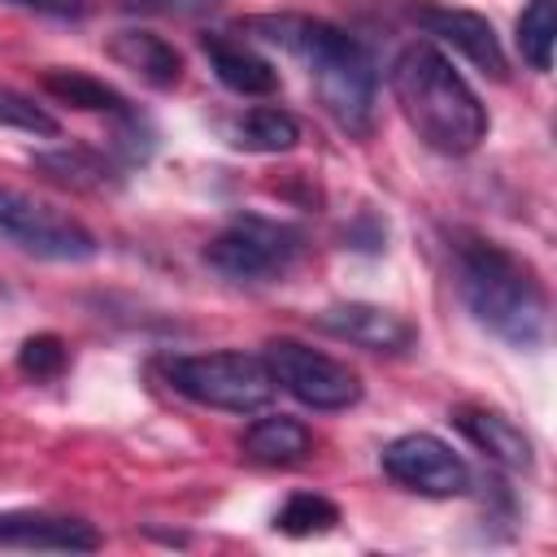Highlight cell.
Instances as JSON below:
<instances>
[{
  "label": "cell",
  "instance_id": "603a6c76",
  "mask_svg": "<svg viewBox=\"0 0 557 557\" xmlns=\"http://www.w3.org/2000/svg\"><path fill=\"white\" fill-rule=\"evenodd\" d=\"M4 4L30 9V13H44V17H83L87 13V0H4Z\"/></svg>",
  "mask_w": 557,
  "mask_h": 557
},
{
  "label": "cell",
  "instance_id": "5b68a950",
  "mask_svg": "<svg viewBox=\"0 0 557 557\" xmlns=\"http://www.w3.org/2000/svg\"><path fill=\"white\" fill-rule=\"evenodd\" d=\"M0 235L39 261H91L100 252L96 235L78 218L13 187H0Z\"/></svg>",
  "mask_w": 557,
  "mask_h": 557
},
{
  "label": "cell",
  "instance_id": "9a60e30c",
  "mask_svg": "<svg viewBox=\"0 0 557 557\" xmlns=\"http://www.w3.org/2000/svg\"><path fill=\"white\" fill-rule=\"evenodd\" d=\"M309 444H313L309 426L296 422V418H287V413L257 418V422L244 431V440H239L244 457H248V461H261V466H296V461L309 453Z\"/></svg>",
  "mask_w": 557,
  "mask_h": 557
},
{
  "label": "cell",
  "instance_id": "7c38bea8",
  "mask_svg": "<svg viewBox=\"0 0 557 557\" xmlns=\"http://www.w3.org/2000/svg\"><path fill=\"white\" fill-rule=\"evenodd\" d=\"M104 52L122 70H131L139 83H148L157 91H170V87L183 83V57H178V48L170 39L152 35V30H117L104 44Z\"/></svg>",
  "mask_w": 557,
  "mask_h": 557
},
{
  "label": "cell",
  "instance_id": "e0dca14e",
  "mask_svg": "<svg viewBox=\"0 0 557 557\" xmlns=\"http://www.w3.org/2000/svg\"><path fill=\"white\" fill-rule=\"evenodd\" d=\"M226 135L244 152H292L300 144V122L287 109L261 104V109H248L244 117H235Z\"/></svg>",
  "mask_w": 557,
  "mask_h": 557
},
{
  "label": "cell",
  "instance_id": "6da1fadb",
  "mask_svg": "<svg viewBox=\"0 0 557 557\" xmlns=\"http://www.w3.org/2000/svg\"><path fill=\"white\" fill-rule=\"evenodd\" d=\"M244 30L265 44H278L309 70L318 104L335 117L339 131L348 135L370 131L379 78H374V61L352 35H344L322 17H300V13H261V17H248Z\"/></svg>",
  "mask_w": 557,
  "mask_h": 557
},
{
  "label": "cell",
  "instance_id": "ffe728a7",
  "mask_svg": "<svg viewBox=\"0 0 557 557\" xmlns=\"http://www.w3.org/2000/svg\"><path fill=\"white\" fill-rule=\"evenodd\" d=\"M35 165L52 178V183H61V187H100L104 178H109V165L104 161H96L91 152H78V148H61V152H44V157H35Z\"/></svg>",
  "mask_w": 557,
  "mask_h": 557
},
{
  "label": "cell",
  "instance_id": "7402d4cb",
  "mask_svg": "<svg viewBox=\"0 0 557 557\" xmlns=\"http://www.w3.org/2000/svg\"><path fill=\"white\" fill-rule=\"evenodd\" d=\"M0 126H13V131H26V135H61V122L52 113H44L30 96L13 91V87H0Z\"/></svg>",
  "mask_w": 557,
  "mask_h": 557
},
{
  "label": "cell",
  "instance_id": "9c48e42d",
  "mask_svg": "<svg viewBox=\"0 0 557 557\" xmlns=\"http://www.w3.org/2000/svg\"><path fill=\"white\" fill-rule=\"evenodd\" d=\"M413 22L435 35L440 44L457 48L470 65H479L483 74L492 78H505L509 74V61H505V48L492 30V22L483 13H470V9H448V4H413Z\"/></svg>",
  "mask_w": 557,
  "mask_h": 557
},
{
  "label": "cell",
  "instance_id": "4fadbf2b",
  "mask_svg": "<svg viewBox=\"0 0 557 557\" xmlns=\"http://www.w3.org/2000/svg\"><path fill=\"white\" fill-rule=\"evenodd\" d=\"M453 426L492 461L509 466V470H527L531 466V440L522 435L518 422H509L505 413L496 409H483V405H457L453 413Z\"/></svg>",
  "mask_w": 557,
  "mask_h": 557
},
{
  "label": "cell",
  "instance_id": "cb8c5ba5",
  "mask_svg": "<svg viewBox=\"0 0 557 557\" xmlns=\"http://www.w3.org/2000/svg\"><path fill=\"white\" fill-rule=\"evenodd\" d=\"M126 4H139V9H161V13H205V9H213L218 0H126Z\"/></svg>",
  "mask_w": 557,
  "mask_h": 557
},
{
  "label": "cell",
  "instance_id": "ba28073f",
  "mask_svg": "<svg viewBox=\"0 0 557 557\" xmlns=\"http://www.w3.org/2000/svg\"><path fill=\"white\" fill-rule=\"evenodd\" d=\"M383 470L387 479H396L400 487L418 492V496H466L470 492V466L431 431H409L400 440H392L383 448Z\"/></svg>",
  "mask_w": 557,
  "mask_h": 557
},
{
  "label": "cell",
  "instance_id": "8992f818",
  "mask_svg": "<svg viewBox=\"0 0 557 557\" xmlns=\"http://www.w3.org/2000/svg\"><path fill=\"white\" fill-rule=\"evenodd\" d=\"M300 252V235L283 222H265V218H235L222 235H213L205 244V261L222 274V278H239V283H265L278 278Z\"/></svg>",
  "mask_w": 557,
  "mask_h": 557
},
{
  "label": "cell",
  "instance_id": "52a82bcc",
  "mask_svg": "<svg viewBox=\"0 0 557 557\" xmlns=\"http://www.w3.org/2000/svg\"><path fill=\"white\" fill-rule=\"evenodd\" d=\"M265 366H270L274 383L309 409L331 413V409H348V405L361 400L357 370H348L344 361H335V357H326V352H318L300 339H270L265 344Z\"/></svg>",
  "mask_w": 557,
  "mask_h": 557
},
{
  "label": "cell",
  "instance_id": "5bb4252c",
  "mask_svg": "<svg viewBox=\"0 0 557 557\" xmlns=\"http://www.w3.org/2000/svg\"><path fill=\"white\" fill-rule=\"evenodd\" d=\"M200 48H205L218 83L231 87L235 96H274L278 91V70L261 52H252L248 44H235L226 35H205Z\"/></svg>",
  "mask_w": 557,
  "mask_h": 557
},
{
  "label": "cell",
  "instance_id": "30bf717a",
  "mask_svg": "<svg viewBox=\"0 0 557 557\" xmlns=\"http://www.w3.org/2000/svg\"><path fill=\"white\" fill-rule=\"evenodd\" d=\"M318 331H326L335 339H348L357 348H370V352H400V348L413 344V326L400 313H392L383 305H361V300L322 309Z\"/></svg>",
  "mask_w": 557,
  "mask_h": 557
},
{
  "label": "cell",
  "instance_id": "d6986e66",
  "mask_svg": "<svg viewBox=\"0 0 557 557\" xmlns=\"http://www.w3.org/2000/svg\"><path fill=\"white\" fill-rule=\"evenodd\" d=\"M339 522V505L318 496V492H296L287 496V505L274 513V531L292 535V540H305V535H326L331 527Z\"/></svg>",
  "mask_w": 557,
  "mask_h": 557
},
{
  "label": "cell",
  "instance_id": "44dd1931",
  "mask_svg": "<svg viewBox=\"0 0 557 557\" xmlns=\"http://www.w3.org/2000/svg\"><path fill=\"white\" fill-rule=\"evenodd\" d=\"M17 366H22L26 379L48 383V379H57V374L70 366V348H65L61 335H30V339L17 348Z\"/></svg>",
  "mask_w": 557,
  "mask_h": 557
},
{
  "label": "cell",
  "instance_id": "277c9868",
  "mask_svg": "<svg viewBox=\"0 0 557 557\" xmlns=\"http://www.w3.org/2000/svg\"><path fill=\"white\" fill-rule=\"evenodd\" d=\"M165 379L174 392H183L196 405L226 409V413H257L274 400V374L265 357L252 352H187L165 361Z\"/></svg>",
  "mask_w": 557,
  "mask_h": 557
},
{
  "label": "cell",
  "instance_id": "3957f363",
  "mask_svg": "<svg viewBox=\"0 0 557 557\" xmlns=\"http://www.w3.org/2000/svg\"><path fill=\"white\" fill-rule=\"evenodd\" d=\"M457 292L496 339L513 348H540L548 339V292L509 248L492 239L457 244Z\"/></svg>",
  "mask_w": 557,
  "mask_h": 557
},
{
  "label": "cell",
  "instance_id": "2e32d148",
  "mask_svg": "<svg viewBox=\"0 0 557 557\" xmlns=\"http://www.w3.org/2000/svg\"><path fill=\"white\" fill-rule=\"evenodd\" d=\"M44 91L57 96L70 109H83V113H109L117 122L135 117V109L126 104V96L117 87H109L104 78L87 74V70H48L44 74Z\"/></svg>",
  "mask_w": 557,
  "mask_h": 557
},
{
  "label": "cell",
  "instance_id": "7a4b0ae2",
  "mask_svg": "<svg viewBox=\"0 0 557 557\" xmlns=\"http://www.w3.org/2000/svg\"><path fill=\"white\" fill-rule=\"evenodd\" d=\"M392 96L431 152L466 157L487 135L483 100L435 44H409L392 61Z\"/></svg>",
  "mask_w": 557,
  "mask_h": 557
},
{
  "label": "cell",
  "instance_id": "8fae6325",
  "mask_svg": "<svg viewBox=\"0 0 557 557\" xmlns=\"http://www.w3.org/2000/svg\"><path fill=\"white\" fill-rule=\"evenodd\" d=\"M0 544L4 548H52V553H91L100 548V535L91 522L57 518V513H0Z\"/></svg>",
  "mask_w": 557,
  "mask_h": 557
},
{
  "label": "cell",
  "instance_id": "ac0fdd59",
  "mask_svg": "<svg viewBox=\"0 0 557 557\" xmlns=\"http://www.w3.org/2000/svg\"><path fill=\"white\" fill-rule=\"evenodd\" d=\"M553 44H557V0H531L518 17V48L531 61V70H553Z\"/></svg>",
  "mask_w": 557,
  "mask_h": 557
}]
</instances>
